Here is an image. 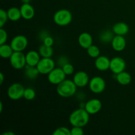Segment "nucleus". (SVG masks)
<instances>
[{
	"label": "nucleus",
	"instance_id": "nucleus-10",
	"mask_svg": "<svg viewBox=\"0 0 135 135\" xmlns=\"http://www.w3.org/2000/svg\"><path fill=\"white\" fill-rule=\"evenodd\" d=\"M125 68H126V63L123 58L115 57L111 59L109 69L113 74L117 75L122 71H125Z\"/></svg>",
	"mask_w": 135,
	"mask_h": 135
},
{
	"label": "nucleus",
	"instance_id": "nucleus-20",
	"mask_svg": "<svg viewBox=\"0 0 135 135\" xmlns=\"http://www.w3.org/2000/svg\"><path fill=\"white\" fill-rule=\"evenodd\" d=\"M116 80L119 84L123 86L128 85L132 80L131 75L126 71H122L120 73L116 75Z\"/></svg>",
	"mask_w": 135,
	"mask_h": 135
},
{
	"label": "nucleus",
	"instance_id": "nucleus-15",
	"mask_svg": "<svg viewBox=\"0 0 135 135\" xmlns=\"http://www.w3.org/2000/svg\"><path fill=\"white\" fill-rule=\"evenodd\" d=\"M78 42L80 47L87 50L90 46L92 45L93 38L92 35L88 32H83L79 35Z\"/></svg>",
	"mask_w": 135,
	"mask_h": 135
},
{
	"label": "nucleus",
	"instance_id": "nucleus-18",
	"mask_svg": "<svg viewBox=\"0 0 135 135\" xmlns=\"http://www.w3.org/2000/svg\"><path fill=\"white\" fill-rule=\"evenodd\" d=\"M112 30L115 35L125 36L129 32V27L125 22H119L113 25Z\"/></svg>",
	"mask_w": 135,
	"mask_h": 135
},
{
	"label": "nucleus",
	"instance_id": "nucleus-9",
	"mask_svg": "<svg viewBox=\"0 0 135 135\" xmlns=\"http://www.w3.org/2000/svg\"><path fill=\"white\" fill-rule=\"evenodd\" d=\"M10 45L14 51H22L27 47L28 39L24 35H17L12 39Z\"/></svg>",
	"mask_w": 135,
	"mask_h": 135
},
{
	"label": "nucleus",
	"instance_id": "nucleus-14",
	"mask_svg": "<svg viewBox=\"0 0 135 135\" xmlns=\"http://www.w3.org/2000/svg\"><path fill=\"white\" fill-rule=\"evenodd\" d=\"M110 59L105 55H100L96 58L95 67L98 70L101 71H106L109 69L110 66Z\"/></svg>",
	"mask_w": 135,
	"mask_h": 135
},
{
	"label": "nucleus",
	"instance_id": "nucleus-6",
	"mask_svg": "<svg viewBox=\"0 0 135 135\" xmlns=\"http://www.w3.org/2000/svg\"><path fill=\"white\" fill-rule=\"evenodd\" d=\"M25 87L23 85L18 83H13L9 86L7 90L8 97L13 100H20L23 97Z\"/></svg>",
	"mask_w": 135,
	"mask_h": 135
},
{
	"label": "nucleus",
	"instance_id": "nucleus-11",
	"mask_svg": "<svg viewBox=\"0 0 135 135\" xmlns=\"http://www.w3.org/2000/svg\"><path fill=\"white\" fill-rule=\"evenodd\" d=\"M102 104L98 99H91L84 104V108L90 115L96 114L98 113L102 109Z\"/></svg>",
	"mask_w": 135,
	"mask_h": 135
},
{
	"label": "nucleus",
	"instance_id": "nucleus-26",
	"mask_svg": "<svg viewBox=\"0 0 135 135\" xmlns=\"http://www.w3.org/2000/svg\"><path fill=\"white\" fill-rule=\"evenodd\" d=\"M36 97V92L33 88H26L24 92L23 98L26 100H32Z\"/></svg>",
	"mask_w": 135,
	"mask_h": 135
},
{
	"label": "nucleus",
	"instance_id": "nucleus-25",
	"mask_svg": "<svg viewBox=\"0 0 135 135\" xmlns=\"http://www.w3.org/2000/svg\"><path fill=\"white\" fill-rule=\"evenodd\" d=\"M86 50L88 55L92 58H97L100 55V50L97 46L92 44Z\"/></svg>",
	"mask_w": 135,
	"mask_h": 135
},
{
	"label": "nucleus",
	"instance_id": "nucleus-34",
	"mask_svg": "<svg viewBox=\"0 0 135 135\" xmlns=\"http://www.w3.org/2000/svg\"><path fill=\"white\" fill-rule=\"evenodd\" d=\"M4 80V76L3 73H0V84H2L3 83Z\"/></svg>",
	"mask_w": 135,
	"mask_h": 135
},
{
	"label": "nucleus",
	"instance_id": "nucleus-24",
	"mask_svg": "<svg viewBox=\"0 0 135 135\" xmlns=\"http://www.w3.org/2000/svg\"><path fill=\"white\" fill-rule=\"evenodd\" d=\"M113 30H105L104 31L102 32L100 34V40L102 42L105 44H108L112 42L114 36Z\"/></svg>",
	"mask_w": 135,
	"mask_h": 135
},
{
	"label": "nucleus",
	"instance_id": "nucleus-4",
	"mask_svg": "<svg viewBox=\"0 0 135 135\" xmlns=\"http://www.w3.org/2000/svg\"><path fill=\"white\" fill-rule=\"evenodd\" d=\"M9 61L11 67L15 69H22L26 65V55L22 51H14L9 58Z\"/></svg>",
	"mask_w": 135,
	"mask_h": 135
},
{
	"label": "nucleus",
	"instance_id": "nucleus-28",
	"mask_svg": "<svg viewBox=\"0 0 135 135\" xmlns=\"http://www.w3.org/2000/svg\"><path fill=\"white\" fill-rule=\"evenodd\" d=\"M8 19L9 18H8L7 12L3 9H0V28L3 27Z\"/></svg>",
	"mask_w": 135,
	"mask_h": 135
},
{
	"label": "nucleus",
	"instance_id": "nucleus-7",
	"mask_svg": "<svg viewBox=\"0 0 135 135\" xmlns=\"http://www.w3.org/2000/svg\"><path fill=\"white\" fill-rule=\"evenodd\" d=\"M66 76L67 75H65L61 67H55L47 75V79L51 84L58 85L65 79Z\"/></svg>",
	"mask_w": 135,
	"mask_h": 135
},
{
	"label": "nucleus",
	"instance_id": "nucleus-1",
	"mask_svg": "<svg viewBox=\"0 0 135 135\" xmlns=\"http://www.w3.org/2000/svg\"><path fill=\"white\" fill-rule=\"evenodd\" d=\"M90 114L84 108H80L73 111L70 114L69 121L73 127H84L89 122Z\"/></svg>",
	"mask_w": 135,
	"mask_h": 135
},
{
	"label": "nucleus",
	"instance_id": "nucleus-29",
	"mask_svg": "<svg viewBox=\"0 0 135 135\" xmlns=\"http://www.w3.org/2000/svg\"><path fill=\"white\" fill-rule=\"evenodd\" d=\"M62 69L63 70L64 73H65L66 75H71L74 73V71H75V68H74L73 65L71 64L70 63H67L63 67H61Z\"/></svg>",
	"mask_w": 135,
	"mask_h": 135
},
{
	"label": "nucleus",
	"instance_id": "nucleus-32",
	"mask_svg": "<svg viewBox=\"0 0 135 135\" xmlns=\"http://www.w3.org/2000/svg\"><path fill=\"white\" fill-rule=\"evenodd\" d=\"M84 134V131L83 127H73L71 129V135H83Z\"/></svg>",
	"mask_w": 135,
	"mask_h": 135
},
{
	"label": "nucleus",
	"instance_id": "nucleus-8",
	"mask_svg": "<svg viewBox=\"0 0 135 135\" xmlns=\"http://www.w3.org/2000/svg\"><path fill=\"white\" fill-rule=\"evenodd\" d=\"M89 88L93 93L100 94L105 90V82L102 77L94 76L90 80Z\"/></svg>",
	"mask_w": 135,
	"mask_h": 135
},
{
	"label": "nucleus",
	"instance_id": "nucleus-31",
	"mask_svg": "<svg viewBox=\"0 0 135 135\" xmlns=\"http://www.w3.org/2000/svg\"><path fill=\"white\" fill-rule=\"evenodd\" d=\"M69 63V59L65 55H61L57 61V64L59 65V67H63L67 63Z\"/></svg>",
	"mask_w": 135,
	"mask_h": 135
},
{
	"label": "nucleus",
	"instance_id": "nucleus-22",
	"mask_svg": "<svg viewBox=\"0 0 135 135\" xmlns=\"http://www.w3.org/2000/svg\"><path fill=\"white\" fill-rule=\"evenodd\" d=\"M14 52L11 45L4 44L0 45V56L3 59H9Z\"/></svg>",
	"mask_w": 135,
	"mask_h": 135
},
{
	"label": "nucleus",
	"instance_id": "nucleus-30",
	"mask_svg": "<svg viewBox=\"0 0 135 135\" xmlns=\"http://www.w3.org/2000/svg\"><path fill=\"white\" fill-rule=\"evenodd\" d=\"M8 38V34L6 30L3 28H0V45L5 44Z\"/></svg>",
	"mask_w": 135,
	"mask_h": 135
},
{
	"label": "nucleus",
	"instance_id": "nucleus-5",
	"mask_svg": "<svg viewBox=\"0 0 135 135\" xmlns=\"http://www.w3.org/2000/svg\"><path fill=\"white\" fill-rule=\"evenodd\" d=\"M40 74L48 75L55 67V63L51 57H42L36 65Z\"/></svg>",
	"mask_w": 135,
	"mask_h": 135
},
{
	"label": "nucleus",
	"instance_id": "nucleus-35",
	"mask_svg": "<svg viewBox=\"0 0 135 135\" xmlns=\"http://www.w3.org/2000/svg\"><path fill=\"white\" fill-rule=\"evenodd\" d=\"M2 135H15V133H13L11 131H7L5 132V133H3Z\"/></svg>",
	"mask_w": 135,
	"mask_h": 135
},
{
	"label": "nucleus",
	"instance_id": "nucleus-33",
	"mask_svg": "<svg viewBox=\"0 0 135 135\" xmlns=\"http://www.w3.org/2000/svg\"><path fill=\"white\" fill-rule=\"evenodd\" d=\"M54 39H53L52 37L51 36L48 35L43 40V44L46 46H52L54 44Z\"/></svg>",
	"mask_w": 135,
	"mask_h": 135
},
{
	"label": "nucleus",
	"instance_id": "nucleus-27",
	"mask_svg": "<svg viewBox=\"0 0 135 135\" xmlns=\"http://www.w3.org/2000/svg\"><path fill=\"white\" fill-rule=\"evenodd\" d=\"M54 135H71V130L65 127H60L55 129L53 133Z\"/></svg>",
	"mask_w": 135,
	"mask_h": 135
},
{
	"label": "nucleus",
	"instance_id": "nucleus-16",
	"mask_svg": "<svg viewBox=\"0 0 135 135\" xmlns=\"http://www.w3.org/2000/svg\"><path fill=\"white\" fill-rule=\"evenodd\" d=\"M22 18L25 20H30L34 17L35 11L30 3H23L20 7Z\"/></svg>",
	"mask_w": 135,
	"mask_h": 135
},
{
	"label": "nucleus",
	"instance_id": "nucleus-13",
	"mask_svg": "<svg viewBox=\"0 0 135 135\" xmlns=\"http://www.w3.org/2000/svg\"><path fill=\"white\" fill-rule=\"evenodd\" d=\"M112 46L116 51H122L126 47L127 42L123 36L115 35L113 37L112 42Z\"/></svg>",
	"mask_w": 135,
	"mask_h": 135
},
{
	"label": "nucleus",
	"instance_id": "nucleus-21",
	"mask_svg": "<svg viewBox=\"0 0 135 135\" xmlns=\"http://www.w3.org/2000/svg\"><path fill=\"white\" fill-rule=\"evenodd\" d=\"M7 12V15L9 20L13 21V22L18 21L22 17L20 8L13 7L9 8Z\"/></svg>",
	"mask_w": 135,
	"mask_h": 135
},
{
	"label": "nucleus",
	"instance_id": "nucleus-36",
	"mask_svg": "<svg viewBox=\"0 0 135 135\" xmlns=\"http://www.w3.org/2000/svg\"><path fill=\"white\" fill-rule=\"evenodd\" d=\"M23 3H30L31 0H21Z\"/></svg>",
	"mask_w": 135,
	"mask_h": 135
},
{
	"label": "nucleus",
	"instance_id": "nucleus-2",
	"mask_svg": "<svg viewBox=\"0 0 135 135\" xmlns=\"http://www.w3.org/2000/svg\"><path fill=\"white\" fill-rule=\"evenodd\" d=\"M76 85L73 80L65 79L57 86L58 95L63 98H69L73 96L76 92Z\"/></svg>",
	"mask_w": 135,
	"mask_h": 135
},
{
	"label": "nucleus",
	"instance_id": "nucleus-12",
	"mask_svg": "<svg viewBox=\"0 0 135 135\" xmlns=\"http://www.w3.org/2000/svg\"><path fill=\"white\" fill-rule=\"evenodd\" d=\"M73 80L77 87L83 88L89 84V76L86 72L83 71H78L74 75Z\"/></svg>",
	"mask_w": 135,
	"mask_h": 135
},
{
	"label": "nucleus",
	"instance_id": "nucleus-23",
	"mask_svg": "<svg viewBox=\"0 0 135 135\" xmlns=\"http://www.w3.org/2000/svg\"><path fill=\"white\" fill-rule=\"evenodd\" d=\"M38 52L42 57H51L54 54V49L52 46H47L43 44L39 47Z\"/></svg>",
	"mask_w": 135,
	"mask_h": 135
},
{
	"label": "nucleus",
	"instance_id": "nucleus-3",
	"mask_svg": "<svg viewBox=\"0 0 135 135\" xmlns=\"http://www.w3.org/2000/svg\"><path fill=\"white\" fill-rule=\"evenodd\" d=\"M73 15L71 11L65 9H61L55 13L54 21L56 25L60 26H67L71 22Z\"/></svg>",
	"mask_w": 135,
	"mask_h": 135
},
{
	"label": "nucleus",
	"instance_id": "nucleus-19",
	"mask_svg": "<svg viewBox=\"0 0 135 135\" xmlns=\"http://www.w3.org/2000/svg\"><path fill=\"white\" fill-rule=\"evenodd\" d=\"M24 69H25L24 75H25V77L29 80H34L38 77L40 74L36 67L26 65Z\"/></svg>",
	"mask_w": 135,
	"mask_h": 135
},
{
	"label": "nucleus",
	"instance_id": "nucleus-17",
	"mask_svg": "<svg viewBox=\"0 0 135 135\" xmlns=\"http://www.w3.org/2000/svg\"><path fill=\"white\" fill-rule=\"evenodd\" d=\"M40 60V55L39 52L35 50L29 51L26 54V65H28L36 67Z\"/></svg>",
	"mask_w": 135,
	"mask_h": 135
},
{
	"label": "nucleus",
	"instance_id": "nucleus-37",
	"mask_svg": "<svg viewBox=\"0 0 135 135\" xmlns=\"http://www.w3.org/2000/svg\"><path fill=\"white\" fill-rule=\"evenodd\" d=\"M2 110H3V103L0 102V113H1L2 112Z\"/></svg>",
	"mask_w": 135,
	"mask_h": 135
}]
</instances>
